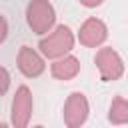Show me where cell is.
<instances>
[{"instance_id":"277c9868","label":"cell","mask_w":128,"mask_h":128,"mask_svg":"<svg viewBox=\"0 0 128 128\" xmlns=\"http://www.w3.org/2000/svg\"><path fill=\"white\" fill-rule=\"evenodd\" d=\"M32 116V92L28 86H20L12 98V112L10 120L14 128H28Z\"/></svg>"},{"instance_id":"5b68a950","label":"cell","mask_w":128,"mask_h":128,"mask_svg":"<svg viewBox=\"0 0 128 128\" xmlns=\"http://www.w3.org/2000/svg\"><path fill=\"white\" fill-rule=\"evenodd\" d=\"M90 106L82 92H72L64 102V122L68 128H80L88 118Z\"/></svg>"},{"instance_id":"6da1fadb","label":"cell","mask_w":128,"mask_h":128,"mask_svg":"<svg viewBox=\"0 0 128 128\" xmlns=\"http://www.w3.org/2000/svg\"><path fill=\"white\" fill-rule=\"evenodd\" d=\"M38 48L46 58H62L74 48V34L68 26L60 24L54 28L52 34H48L38 42Z\"/></svg>"},{"instance_id":"52a82bcc","label":"cell","mask_w":128,"mask_h":128,"mask_svg":"<svg viewBox=\"0 0 128 128\" xmlns=\"http://www.w3.org/2000/svg\"><path fill=\"white\" fill-rule=\"evenodd\" d=\"M18 68L26 78H36L44 72V60L30 46H22L18 52Z\"/></svg>"},{"instance_id":"ba28073f","label":"cell","mask_w":128,"mask_h":128,"mask_svg":"<svg viewBox=\"0 0 128 128\" xmlns=\"http://www.w3.org/2000/svg\"><path fill=\"white\" fill-rule=\"evenodd\" d=\"M50 70H52V76L56 80H70L80 72V62L74 56H64V58L56 60L50 66Z\"/></svg>"},{"instance_id":"9c48e42d","label":"cell","mask_w":128,"mask_h":128,"mask_svg":"<svg viewBox=\"0 0 128 128\" xmlns=\"http://www.w3.org/2000/svg\"><path fill=\"white\" fill-rule=\"evenodd\" d=\"M108 120L112 124H128V100H124L122 96H116L110 104Z\"/></svg>"},{"instance_id":"8fae6325","label":"cell","mask_w":128,"mask_h":128,"mask_svg":"<svg viewBox=\"0 0 128 128\" xmlns=\"http://www.w3.org/2000/svg\"><path fill=\"white\" fill-rule=\"evenodd\" d=\"M6 36H8V22H6V18L0 14V44L6 40Z\"/></svg>"},{"instance_id":"7c38bea8","label":"cell","mask_w":128,"mask_h":128,"mask_svg":"<svg viewBox=\"0 0 128 128\" xmlns=\"http://www.w3.org/2000/svg\"><path fill=\"white\" fill-rule=\"evenodd\" d=\"M104 0H80V4L82 6H86V8H96V6H100Z\"/></svg>"},{"instance_id":"7a4b0ae2","label":"cell","mask_w":128,"mask_h":128,"mask_svg":"<svg viewBox=\"0 0 128 128\" xmlns=\"http://www.w3.org/2000/svg\"><path fill=\"white\" fill-rule=\"evenodd\" d=\"M26 22L34 34H46L56 22L54 6L48 0H32L26 8Z\"/></svg>"},{"instance_id":"30bf717a","label":"cell","mask_w":128,"mask_h":128,"mask_svg":"<svg viewBox=\"0 0 128 128\" xmlns=\"http://www.w3.org/2000/svg\"><path fill=\"white\" fill-rule=\"evenodd\" d=\"M10 88V74L4 66H0V96H4Z\"/></svg>"},{"instance_id":"3957f363","label":"cell","mask_w":128,"mask_h":128,"mask_svg":"<svg viewBox=\"0 0 128 128\" xmlns=\"http://www.w3.org/2000/svg\"><path fill=\"white\" fill-rule=\"evenodd\" d=\"M96 66H98V72H100V80L102 82H114L118 80L122 74H124V62L120 58V54L114 50V48H100L96 52V58H94Z\"/></svg>"},{"instance_id":"4fadbf2b","label":"cell","mask_w":128,"mask_h":128,"mask_svg":"<svg viewBox=\"0 0 128 128\" xmlns=\"http://www.w3.org/2000/svg\"><path fill=\"white\" fill-rule=\"evenodd\" d=\"M0 128H8V124H4V122H2V124H0Z\"/></svg>"},{"instance_id":"8992f818","label":"cell","mask_w":128,"mask_h":128,"mask_svg":"<svg viewBox=\"0 0 128 128\" xmlns=\"http://www.w3.org/2000/svg\"><path fill=\"white\" fill-rule=\"evenodd\" d=\"M106 38H108V28H106V24H104L100 18H88V20L80 26L78 40H80V44H84V46H88V48L100 46Z\"/></svg>"},{"instance_id":"5bb4252c","label":"cell","mask_w":128,"mask_h":128,"mask_svg":"<svg viewBox=\"0 0 128 128\" xmlns=\"http://www.w3.org/2000/svg\"><path fill=\"white\" fill-rule=\"evenodd\" d=\"M32 128H44V126H40V124H38V126H32Z\"/></svg>"}]
</instances>
